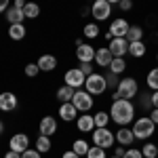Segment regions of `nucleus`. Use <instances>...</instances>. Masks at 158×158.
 Wrapping results in <instances>:
<instances>
[{
    "mask_svg": "<svg viewBox=\"0 0 158 158\" xmlns=\"http://www.w3.org/2000/svg\"><path fill=\"white\" fill-rule=\"evenodd\" d=\"M110 118L116 122L118 127H127L129 122H133V118H135L133 101H131V99H116V101H112Z\"/></svg>",
    "mask_w": 158,
    "mask_h": 158,
    "instance_id": "nucleus-1",
    "label": "nucleus"
},
{
    "mask_svg": "<svg viewBox=\"0 0 158 158\" xmlns=\"http://www.w3.org/2000/svg\"><path fill=\"white\" fill-rule=\"evenodd\" d=\"M137 91H139V86H137L135 78H122L118 82V86H116V91H114V95H112V101H116V99H133L137 95Z\"/></svg>",
    "mask_w": 158,
    "mask_h": 158,
    "instance_id": "nucleus-2",
    "label": "nucleus"
},
{
    "mask_svg": "<svg viewBox=\"0 0 158 158\" xmlns=\"http://www.w3.org/2000/svg\"><path fill=\"white\" fill-rule=\"evenodd\" d=\"M154 122L150 116H141V118H137L133 124V135L135 139H150L152 135H154Z\"/></svg>",
    "mask_w": 158,
    "mask_h": 158,
    "instance_id": "nucleus-3",
    "label": "nucleus"
},
{
    "mask_svg": "<svg viewBox=\"0 0 158 158\" xmlns=\"http://www.w3.org/2000/svg\"><path fill=\"white\" fill-rule=\"evenodd\" d=\"M85 89L91 93V95H101V93H106V89H108L106 76H103V74H95V72H93L91 76H86Z\"/></svg>",
    "mask_w": 158,
    "mask_h": 158,
    "instance_id": "nucleus-4",
    "label": "nucleus"
},
{
    "mask_svg": "<svg viewBox=\"0 0 158 158\" xmlns=\"http://www.w3.org/2000/svg\"><path fill=\"white\" fill-rule=\"evenodd\" d=\"M93 146H99V148H112L114 146V141H116V135L110 131L108 127H101V129H95L93 131Z\"/></svg>",
    "mask_w": 158,
    "mask_h": 158,
    "instance_id": "nucleus-5",
    "label": "nucleus"
},
{
    "mask_svg": "<svg viewBox=\"0 0 158 158\" xmlns=\"http://www.w3.org/2000/svg\"><path fill=\"white\" fill-rule=\"evenodd\" d=\"M72 103L76 106V110L78 112H91V108H93V97H91V93L89 91H76L74 93V97H72Z\"/></svg>",
    "mask_w": 158,
    "mask_h": 158,
    "instance_id": "nucleus-6",
    "label": "nucleus"
},
{
    "mask_svg": "<svg viewBox=\"0 0 158 158\" xmlns=\"http://www.w3.org/2000/svg\"><path fill=\"white\" fill-rule=\"evenodd\" d=\"M63 80H65V85H68V86H72L74 91H78L80 86H85L86 76L82 74V70H80V68H74V70H68V72H65Z\"/></svg>",
    "mask_w": 158,
    "mask_h": 158,
    "instance_id": "nucleus-7",
    "label": "nucleus"
},
{
    "mask_svg": "<svg viewBox=\"0 0 158 158\" xmlns=\"http://www.w3.org/2000/svg\"><path fill=\"white\" fill-rule=\"evenodd\" d=\"M91 15L97 21H106L110 15H112V4H110L108 0H95L93 6H91Z\"/></svg>",
    "mask_w": 158,
    "mask_h": 158,
    "instance_id": "nucleus-8",
    "label": "nucleus"
},
{
    "mask_svg": "<svg viewBox=\"0 0 158 158\" xmlns=\"http://www.w3.org/2000/svg\"><path fill=\"white\" fill-rule=\"evenodd\" d=\"M9 148H11L13 152H19V154H23L25 150L30 148V137L25 133H17L11 137V141H9Z\"/></svg>",
    "mask_w": 158,
    "mask_h": 158,
    "instance_id": "nucleus-9",
    "label": "nucleus"
},
{
    "mask_svg": "<svg viewBox=\"0 0 158 158\" xmlns=\"http://www.w3.org/2000/svg\"><path fill=\"white\" fill-rule=\"evenodd\" d=\"M108 49L114 57H124V53H129V40L127 38H114V40H110Z\"/></svg>",
    "mask_w": 158,
    "mask_h": 158,
    "instance_id": "nucleus-10",
    "label": "nucleus"
},
{
    "mask_svg": "<svg viewBox=\"0 0 158 158\" xmlns=\"http://www.w3.org/2000/svg\"><path fill=\"white\" fill-rule=\"evenodd\" d=\"M129 21H124V19H114L112 25H110V32H112V36L114 38H127V32H129Z\"/></svg>",
    "mask_w": 158,
    "mask_h": 158,
    "instance_id": "nucleus-11",
    "label": "nucleus"
},
{
    "mask_svg": "<svg viewBox=\"0 0 158 158\" xmlns=\"http://www.w3.org/2000/svg\"><path fill=\"white\" fill-rule=\"evenodd\" d=\"M59 118L65 122H72L78 118V110H76V106H74L72 101H68V103H61L59 106Z\"/></svg>",
    "mask_w": 158,
    "mask_h": 158,
    "instance_id": "nucleus-12",
    "label": "nucleus"
},
{
    "mask_svg": "<svg viewBox=\"0 0 158 158\" xmlns=\"http://www.w3.org/2000/svg\"><path fill=\"white\" fill-rule=\"evenodd\" d=\"M76 127L80 133H91V131H95V118L91 114H80L76 118Z\"/></svg>",
    "mask_w": 158,
    "mask_h": 158,
    "instance_id": "nucleus-13",
    "label": "nucleus"
},
{
    "mask_svg": "<svg viewBox=\"0 0 158 158\" xmlns=\"http://www.w3.org/2000/svg\"><path fill=\"white\" fill-rule=\"evenodd\" d=\"M76 59L80 61V63H91V61H95V49H93L91 44H80V47L76 49Z\"/></svg>",
    "mask_w": 158,
    "mask_h": 158,
    "instance_id": "nucleus-14",
    "label": "nucleus"
},
{
    "mask_svg": "<svg viewBox=\"0 0 158 158\" xmlns=\"http://www.w3.org/2000/svg\"><path fill=\"white\" fill-rule=\"evenodd\" d=\"M112 59H114V55L110 53L108 47H101V49L95 51V63H97V65H101V68H110Z\"/></svg>",
    "mask_w": 158,
    "mask_h": 158,
    "instance_id": "nucleus-15",
    "label": "nucleus"
},
{
    "mask_svg": "<svg viewBox=\"0 0 158 158\" xmlns=\"http://www.w3.org/2000/svg\"><path fill=\"white\" fill-rule=\"evenodd\" d=\"M17 108V97H15V93H0V110L2 112H13V110Z\"/></svg>",
    "mask_w": 158,
    "mask_h": 158,
    "instance_id": "nucleus-16",
    "label": "nucleus"
},
{
    "mask_svg": "<svg viewBox=\"0 0 158 158\" xmlns=\"http://www.w3.org/2000/svg\"><path fill=\"white\" fill-rule=\"evenodd\" d=\"M55 133H57V120L53 116H44L40 120V135L51 137V135H55Z\"/></svg>",
    "mask_w": 158,
    "mask_h": 158,
    "instance_id": "nucleus-17",
    "label": "nucleus"
},
{
    "mask_svg": "<svg viewBox=\"0 0 158 158\" xmlns=\"http://www.w3.org/2000/svg\"><path fill=\"white\" fill-rule=\"evenodd\" d=\"M40 72H53L57 68V57L55 55H40V59L36 61Z\"/></svg>",
    "mask_w": 158,
    "mask_h": 158,
    "instance_id": "nucleus-18",
    "label": "nucleus"
},
{
    "mask_svg": "<svg viewBox=\"0 0 158 158\" xmlns=\"http://www.w3.org/2000/svg\"><path fill=\"white\" fill-rule=\"evenodd\" d=\"M116 141L120 146H131L135 141V135H133V129H127V127H120L116 131Z\"/></svg>",
    "mask_w": 158,
    "mask_h": 158,
    "instance_id": "nucleus-19",
    "label": "nucleus"
},
{
    "mask_svg": "<svg viewBox=\"0 0 158 158\" xmlns=\"http://www.w3.org/2000/svg\"><path fill=\"white\" fill-rule=\"evenodd\" d=\"M23 19H25L23 9H17V6H9V9H6V21H9V25L23 23Z\"/></svg>",
    "mask_w": 158,
    "mask_h": 158,
    "instance_id": "nucleus-20",
    "label": "nucleus"
},
{
    "mask_svg": "<svg viewBox=\"0 0 158 158\" xmlns=\"http://www.w3.org/2000/svg\"><path fill=\"white\" fill-rule=\"evenodd\" d=\"M25 25L23 23H13L9 25V36H11V40H23L25 38Z\"/></svg>",
    "mask_w": 158,
    "mask_h": 158,
    "instance_id": "nucleus-21",
    "label": "nucleus"
},
{
    "mask_svg": "<svg viewBox=\"0 0 158 158\" xmlns=\"http://www.w3.org/2000/svg\"><path fill=\"white\" fill-rule=\"evenodd\" d=\"M74 93H76V91H74L72 86L63 85V86H59V89H57V99H59L61 103H68V101H72Z\"/></svg>",
    "mask_w": 158,
    "mask_h": 158,
    "instance_id": "nucleus-22",
    "label": "nucleus"
},
{
    "mask_svg": "<svg viewBox=\"0 0 158 158\" xmlns=\"http://www.w3.org/2000/svg\"><path fill=\"white\" fill-rule=\"evenodd\" d=\"M129 55H133V57H143V55H146V44H143V40L129 42Z\"/></svg>",
    "mask_w": 158,
    "mask_h": 158,
    "instance_id": "nucleus-23",
    "label": "nucleus"
},
{
    "mask_svg": "<svg viewBox=\"0 0 158 158\" xmlns=\"http://www.w3.org/2000/svg\"><path fill=\"white\" fill-rule=\"evenodd\" d=\"M23 15H25V19H36L38 15H40V6H38L36 2H27L23 6Z\"/></svg>",
    "mask_w": 158,
    "mask_h": 158,
    "instance_id": "nucleus-24",
    "label": "nucleus"
},
{
    "mask_svg": "<svg viewBox=\"0 0 158 158\" xmlns=\"http://www.w3.org/2000/svg\"><path fill=\"white\" fill-rule=\"evenodd\" d=\"M36 150L40 152V154H47L51 150V137H47V135H38L36 139Z\"/></svg>",
    "mask_w": 158,
    "mask_h": 158,
    "instance_id": "nucleus-25",
    "label": "nucleus"
},
{
    "mask_svg": "<svg viewBox=\"0 0 158 158\" xmlns=\"http://www.w3.org/2000/svg\"><path fill=\"white\" fill-rule=\"evenodd\" d=\"M141 38H143L141 25H131L129 32H127V40H129V42H135V40H141Z\"/></svg>",
    "mask_w": 158,
    "mask_h": 158,
    "instance_id": "nucleus-26",
    "label": "nucleus"
},
{
    "mask_svg": "<svg viewBox=\"0 0 158 158\" xmlns=\"http://www.w3.org/2000/svg\"><path fill=\"white\" fill-rule=\"evenodd\" d=\"M124 68H127L124 57H114L112 63H110V72H114V74H122V72H124Z\"/></svg>",
    "mask_w": 158,
    "mask_h": 158,
    "instance_id": "nucleus-27",
    "label": "nucleus"
},
{
    "mask_svg": "<svg viewBox=\"0 0 158 158\" xmlns=\"http://www.w3.org/2000/svg\"><path fill=\"white\" fill-rule=\"evenodd\" d=\"M89 148H91V146L86 143L85 139H76V141H74V146H72V150L76 152V154H78V156H86Z\"/></svg>",
    "mask_w": 158,
    "mask_h": 158,
    "instance_id": "nucleus-28",
    "label": "nucleus"
},
{
    "mask_svg": "<svg viewBox=\"0 0 158 158\" xmlns=\"http://www.w3.org/2000/svg\"><path fill=\"white\" fill-rule=\"evenodd\" d=\"M93 118H95V129H101V127H108V122L112 120L108 112H97V114H95Z\"/></svg>",
    "mask_w": 158,
    "mask_h": 158,
    "instance_id": "nucleus-29",
    "label": "nucleus"
},
{
    "mask_svg": "<svg viewBox=\"0 0 158 158\" xmlns=\"http://www.w3.org/2000/svg\"><path fill=\"white\" fill-rule=\"evenodd\" d=\"M146 82H148V86H150L152 91H158V68H154V70L148 72Z\"/></svg>",
    "mask_w": 158,
    "mask_h": 158,
    "instance_id": "nucleus-30",
    "label": "nucleus"
},
{
    "mask_svg": "<svg viewBox=\"0 0 158 158\" xmlns=\"http://www.w3.org/2000/svg\"><path fill=\"white\" fill-rule=\"evenodd\" d=\"M141 154H143V158H158V146L146 143V146L141 148Z\"/></svg>",
    "mask_w": 158,
    "mask_h": 158,
    "instance_id": "nucleus-31",
    "label": "nucleus"
},
{
    "mask_svg": "<svg viewBox=\"0 0 158 158\" xmlns=\"http://www.w3.org/2000/svg\"><path fill=\"white\" fill-rule=\"evenodd\" d=\"M82 32H85L86 38H97L99 36V25L97 23H86Z\"/></svg>",
    "mask_w": 158,
    "mask_h": 158,
    "instance_id": "nucleus-32",
    "label": "nucleus"
},
{
    "mask_svg": "<svg viewBox=\"0 0 158 158\" xmlns=\"http://www.w3.org/2000/svg\"><path fill=\"white\" fill-rule=\"evenodd\" d=\"M86 158H106V150L99 146H93L89 148V152H86Z\"/></svg>",
    "mask_w": 158,
    "mask_h": 158,
    "instance_id": "nucleus-33",
    "label": "nucleus"
},
{
    "mask_svg": "<svg viewBox=\"0 0 158 158\" xmlns=\"http://www.w3.org/2000/svg\"><path fill=\"white\" fill-rule=\"evenodd\" d=\"M106 82H108V89H114V91H116V86H118V82H120V78H118V74L110 72L108 76H106Z\"/></svg>",
    "mask_w": 158,
    "mask_h": 158,
    "instance_id": "nucleus-34",
    "label": "nucleus"
},
{
    "mask_svg": "<svg viewBox=\"0 0 158 158\" xmlns=\"http://www.w3.org/2000/svg\"><path fill=\"white\" fill-rule=\"evenodd\" d=\"M25 76H30V78H34V76H38V72H40V68H38V63H27L25 65Z\"/></svg>",
    "mask_w": 158,
    "mask_h": 158,
    "instance_id": "nucleus-35",
    "label": "nucleus"
},
{
    "mask_svg": "<svg viewBox=\"0 0 158 158\" xmlns=\"http://www.w3.org/2000/svg\"><path fill=\"white\" fill-rule=\"evenodd\" d=\"M122 158H143V154H141V150L131 148V150H127V152H124V156H122Z\"/></svg>",
    "mask_w": 158,
    "mask_h": 158,
    "instance_id": "nucleus-36",
    "label": "nucleus"
},
{
    "mask_svg": "<svg viewBox=\"0 0 158 158\" xmlns=\"http://www.w3.org/2000/svg\"><path fill=\"white\" fill-rule=\"evenodd\" d=\"M40 156H42V154H40L38 150H32V148H27L23 154H21V158H40Z\"/></svg>",
    "mask_w": 158,
    "mask_h": 158,
    "instance_id": "nucleus-37",
    "label": "nucleus"
},
{
    "mask_svg": "<svg viewBox=\"0 0 158 158\" xmlns=\"http://www.w3.org/2000/svg\"><path fill=\"white\" fill-rule=\"evenodd\" d=\"M118 6H120V11H122V13H124V11H131L133 2H131V0H120V2H118Z\"/></svg>",
    "mask_w": 158,
    "mask_h": 158,
    "instance_id": "nucleus-38",
    "label": "nucleus"
},
{
    "mask_svg": "<svg viewBox=\"0 0 158 158\" xmlns=\"http://www.w3.org/2000/svg\"><path fill=\"white\" fill-rule=\"evenodd\" d=\"M80 70H82L85 76H91V74H93V65H91V63H80Z\"/></svg>",
    "mask_w": 158,
    "mask_h": 158,
    "instance_id": "nucleus-39",
    "label": "nucleus"
},
{
    "mask_svg": "<svg viewBox=\"0 0 158 158\" xmlns=\"http://www.w3.org/2000/svg\"><path fill=\"white\" fill-rule=\"evenodd\" d=\"M150 118H152V122H154V124H158V108H154L152 112H150Z\"/></svg>",
    "mask_w": 158,
    "mask_h": 158,
    "instance_id": "nucleus-40",
    "label": "nucleus"
},
{
    "mask_svg": "<svg viewBox=\"0 0 158 158\" xmlns=\"http://www.w3.org/2000/svg\"><path fill=\"white\" fill-rule=\"evenodd\" d=\"M4 158H21V154H19V152H13V150H9V152L4 154Z\"/></svg>",
    "mask_w": 158,
    "mask_h": 158,
    "instance_id": "nucleus-41",
    "label": "nucleus"
},
{
    "mask_svg": "<svg viewBox=\"0 0 158 158\" xmlns=\"http://www.w3.org/2000/svg\"><path fill=\"white\" fill-rule=\"evenodd\" d=\"M9 2H11V0H0V13H4L9 9Z\"/></svg>",
    "mask_w": 158,
    "mask_h": 158,
    "instance_id": "nucleus-42",
    "label": "nucleus"
},
{
    "mask_svg": "<svg viewBox=\"0 0 158 158\" xmlns=\"http://www.w3.org/2000/svg\"><path fill=\"white\" fill-rule=\"evenodd\" d=\"M61 158H80V156H78V154H76L74 150H70V152H65V154H63Z\"/></svg>",
    "mask_w": 158,
    "mask_h": 158,
    "instance_id": "nucleus-43",
    "label": "nucleus"
},
{
    "mask_svg": "<svg viewBox=\"0 0 158 158\" xmlns=\"http://www.w3.org/2000/svg\"><path fill=\"white\" fill-rule=\"evenodd\" d=\"M152 106H154V108H158V91H154V93H152Z\"/></svg>",
    "mask_w": 158,
    "mask_h": 158,
    "instance_id": "nucleus-44",
    "label": "nucleus"
},
{
    "mask_svg": "<svg viewBox=\"0 0 158 158\" xmlns=\"http://www.w3.org/2000/svg\"><path fill=\"white\" fill-rule=\"evenodd\" d=\"M114 156H124V146H122V148H116V150H114Z\"/></svg>",
    "mask_w": 158,
    "mask_h": 158,
    "instance_id": "nucleus-45",
    "label": "nucleus"
},
{
    "mask_svg": "<svg viewBox=\"0 0 158 158\" xmlns=\"http://www.w3.org/2000/svg\"><path fill=\"white\" fill-rule=\"evenodd\" d=\"M25 4H27L25 0H15V4H13V6H17V9H23Z\"/></svg>",
    "mask_w": 158,
    "mask_h": 158,
    "instance_id": "nucleus-46",
    "label": "nucleus"
},
{
    "mask_svg": "<svg viewBox=\"0 0 158 158\" xmlns=\"http://www.w3.org/2000/svg\"><path fill=\"white\" fill-rule=\"evenodd\" d=\"M110 4H118V2H120V0H108Z\"/></svg>",
    "mask_w": 158,
    "mask_h": 158,
    "instance_id": "nucleus-47",
    "label": "nucleus"
},
{
    "mask_svg": "<svg viewBox=\"0 0 158 158\" xmlns=\"http://www.w3.org/2000/svg\"><path fill=\"white\" fill-rule=\"evenodd\" d=\"M2 131H4V124H2V120H0V135H2Z\"/></svg>",
    "mask_w": 158,
    "mask_h": 158,
    "instance_id": "nucleus-48",
    "label": "nucleus"
},
{
    "mask_svg": "<svg viewBox=\"0 0 158 158\" xmlns=\"http://www.w3.org/2000/svg\"><path fill=\"white\" fill-rule=\"evenodd\" d=\"M112 158H120V156H112Z\"/></svg>",
    "mask_w": 158,
    "mask_h": 158,
    "instance_id": "nucleus-49",
    "label": "nucleus"
},
{
    "mask_svg": "<svg viewBox=\"0 0 158 158\" xmlns=\"http://www.w3.org/2000/svg\"><path fill=\"white\" fill-rule=\"evenodd\" d=\"M156 61H158V55H156Z\"/></svg>",
    "mask_w": 158,
    "mask_h": 158,
    "instance_id": "nucleus-50",
    "label": "nucleus"
}]
</instances>
